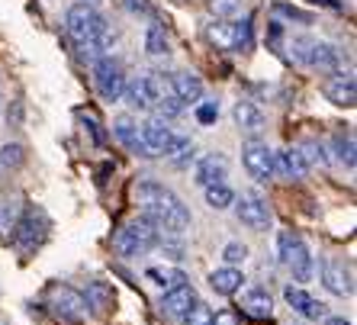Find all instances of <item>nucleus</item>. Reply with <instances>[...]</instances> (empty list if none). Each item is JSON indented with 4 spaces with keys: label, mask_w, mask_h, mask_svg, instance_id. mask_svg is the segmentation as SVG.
Listing matches in <instances>:
<instances>
[{
    "label": "nucleus",
    "mask_w": 357,
    "mask_h": 325,
    "mask_svg": "<svg viewBox=\"0 0 357 325\" xmlns=\"http://www.w3.org/2000/svg\"><path fill=\"white\" fill-rule=\"evenodd\" d=\"M132 203L145 219L158 225L161 232L181 235L190 229V209L183 206V200L174 190H167L165 183L151 181V177H139L132 183Z\"/></svg>",
    "instance_id": "f257e3e1"
},
{
    "label": "nucleus",
    "mask_w": 357,
    "mask_h": 325,
    "mask_svg": "<svg viewBox=\"0 0 357 325\" xmlns=\"http://www.w3.org/2000/svg\"><path fill=\"white\" fill-rule=\"evenodd\" d=\"M158 239H161V229L139 213L135 219L119 225V232L113 235V248L123 258H142V255H149L158 245Z\"/></svg>",
    "instance_id": "f03ea898"
},
{
    "label": "nucleus",
    "mask_w": 357,
    "mask_h": 325,
    "mask_svg": "<svg viewBox=\"0 0 357 325\" xmlns=\"http://www.w3.org/2000/svg\"><path fill=\"white\" fill-rule=\"evenodd\" d=\"M65 26H68V36H71L81 49L100 52L97 42H100V36L107 33V23H103V17H100L91 3H75V7L68 10Z\"/></svg>",
    "instance_id": "7ed1b4c3"
},
{
    "label": "nucleus",
    "mask_w": 357,
    "mask_h": 325,
    "mask_svg": "<svg viewBox=\"0 0 357 325\" xmlns=\"http://www.w3.org/2000/svg\"><path fill=\"white\" fill-rule=\"evenodd\" d=\"M277 251H280L283 267L293 274L296 284H309L316 277V261H312V251L309 245L293 232H280L277 235Z\"/></svg>",
    "instance_id": "20e7f679"
},
{
    "label": "nucleus",
    "mask_w": 357,
    "mask_h": 325,
    "mask_svg": "<svg viewBox=\"0 0 357 325\" xmlns=\"http://www.w3.org/2000/svg\"><path fill=\"white\" fill-rule=\"evenodd\" d=\"M206 39L219 52H248L251 49V20L229 23L225 17H216L206 26Z\"/></svg>",
    "instance_id": "39448f33"
},
{
    "label": "nucleus",
    "mask_w": 357,
    "mask_h": 325,
    "mask_svg": "<svg viewBox=\"0 0 357 325\" xmlns=\"http://www.w3.org/2000/svg\"><path fill=\"white\" fill-rule=\"evenodd\" d=\"M165 93H171V81H165L161 75H155V71H151V75L132 77V84L126 81L123 97L132 103V107H139V109H155Z\"/></svg>",
    "instance_id": "423d86ee"
},
{
    "label": "nucleus",
    "mask_w": 357,
    "mask_h": 325,
    "mask_svg": "<svg viewBox=\"0 0 357 325\" xmlns=\"http://www.w3.org/2000/svg\"><path fill=\"white\" fill-rule=\"evenodd\" d=\"M93 84H97V93L107 103H116L126 91V71L113 55H100L93 61Z\"/></svg>",
    "instance_id": "0eeeda50"
},
{
    "label": "nucleus",
    "mask_w": 357,
    "mask_h": 325,
    "mask_svg": "<svg viewBox=\"0 0 357 325\" xmlns=\"http://www.w3.org/2000/svg\"><path fill=\"white\" fill-rule=\"evenodd\" d=\"M232 206H235L238 222L248 225L251 232H267V229L274 225V213H271L267 200L258 197V193H241V197H235Z\"/></svg>",
    "instance_id": "6e6552de"
},
{
    "label": "nucleus",
    "mask_w": 357,
    "mask_h": 325,
    "mask_svg": "<svg viewBox=\"0 0 357 325\" xmlns=\"http://www.w3.org/2000/svg\"><path fill=\"white\" fill-rule=\"evenodd\" d=\"M45 309H49L52 316L59 319L65 325H75L84 319L87 306H84V296L71 287H52L49 290V300H45Z\"/></svg>",
    "instance_id": "1a4fd4ad"
},
{
    "label": "nucleus",
    "mask_w": 357,
    "mask_h": 325,
    "mask_svg": "<svg viewBox=\"0 0 357 325\" xmlns=\"http://www.w3.org/2000/svg\"><path fill=\"white\" fill-rule=\"evenodd\" d=\"M45 232H49V216L42 213V209H26V213H20L17 225H13V239H17L20 251L23 255H29L33 248H39V242L45 239Z\"/></svg>",
    "instance_id": "9d476101"
},
{
    "label": "nucleus",
    "mask_w": 357,
    "mask_h": 325,
    "mask_svg": "<svg viewBox=\"0 0 357 325\" xmlns=\"http://www.w3.org/2000/svg\"><path fill=\"white\" fill-rule=\"evenodd\" d=\"M293 55L309 68H322V71H338V52L328 42L319 39H293Z\"/></svg>",
    "instance_id": "9b49d317"
},
{
    "label": "nucleus",
    "mask_w": 357,
    "mask_h": 325,
    "mask_svg": "<svg viewBox=\"0 0 357 325\" xmlns=\"http://www.w3.org/2000/svg\"><path fill=\"white\" fill-rule=\"evenodd\" d=\"M241 165L258 183H267L274 177V151L267 149V142H261V139H248L241 145Z\"/></svg>",
    "instance_id": "f8f14e48"
},
{
    "label": "nucleus",
    "mask_w": 357,
    "mask_h": 325,
    "mask_svg": "<svg viewBox=\"0 0 357 325\" xmlns=\"http://www.w3.org/2000/svg\"><path fill=\"white\" fill-rule=\"evenodd\" d=\"M139 129H142V145H145V155H149V158H158V155H165L167 145H171V139H174V129L165 123V116L145 119Z\"/></svg>",
    "instance_id": "ddd939ff"
},
{
    "label": "nucleus",
    "mask_w": 357,
    "mask_h": 325,
    "mask_svg": "<svg viewBox=\"0 0 357 325\" xmlns=\"http://www.w3.org/2000/svg\"><path fill=\"white\" fill-rule=\"evenodd\" d=\"M322 284L335 296H351L354 293V274L351 264H344L341 258H325L322 261Z\"/></svg>",
    "instance_id": "4468645a"
},
{
    "label": "nucleus",
    "mask_w": 357,
    "mask_h": 325,
    "mask_svg": "<svg viewBox=\"0 0 357 325\" xmlns=\"http://www.w3.org/2000/svg\"><path fill=\"white\" fill-rule=\"evenodd\" d=\"M322 93H325V100L335 103V107H354L357 84H354V77H351V75L332 71V75L322 81Z\"/></svg>",
    "instance_id": "2eb2a0df"
},
{
    "label": "nucleus",
    "mask_w": 357,
    "mask_h": 325,
    "mask_svg": "<svg viewBox=\"0 0 357 325\" xmlns=\"http://www.w3.org/2000/svg\"><path fill=\"white\" fill-rule=\"evenodd\" d=\"M283 300L290 303V309L303 319H325L328 316V306H325L322 300H316L309 290H303V287H287V290H283Z\"/></svg>",
    "instance_id": "dca6fc26"
},
{
    "label": "nucleus",
    "mask_w": 357,
    "mask_h": 325,
    "mask_svg": "<svg viewBox=\"0 0 357 325\" xmlns=\"http://www.w3.org/2000/svg\"><path fill=\"white\" fill-rule=\"evenodd\" d=\"M193 303H197V290H193L190 280H187V284H177V287H171V290H165L158 309H161V316H167V319H181Z\"/></svg>",
    "instance_id": "f3484780"
},
{
    "label": "nucleus",
    "mask_w": 357,
    "mask_h": 325,
    "mask_svg": "<svg viewBox=\"0 0 357 325\" xmlns=\"http://www.w3.org/2000/svg\"><path fill=\"white\" fill-rule=\"evenodd\" d=\"M193 177H197L199 187H209V183H222L229 177V158H225L222 151H209L203 158L197 161L193 167Z\"/></svg>",
    "instance_id": "a211bd4d"
},
{
    "label": "nucleus",
    "mask_w": 357,
    "mask_h": 325,
    "mask_svg": "<svg viewBox=\"0 0 357 325\" xmlns=\"http://www.w3.org/2000/svg\"><path fill=\"white\" fill-rule=\"evenodd\" d=\"M274 174L287 177V181H299V177H306L309 174V165L306 158H303V151L296 149H283L274 155Z\"/></svg>",
    "instance_id": "6ab92c4d"
},
{
    "label": "nucleus",
    "mask_w": 357,
    "mask_h": 325,
    "mask_svg": "<svg viewBox=\"0 0 357 325\" xmlns=\"http://www.w3.org/2000/svg\"><path fill=\"white\" fill-rule=\"evenodd\" d=\"M238 309L248 319H271L274 316V300H271V293H267L264 287H255V290H248L245 296H241Z\"/></svg>",
    "instance_id": "aec40b11"
},
{
    "label": "nucleus",
    "mask_w": 357,
    "mask_h": 325,
    "mask_svg": "<svg viewBox=\"0 0 357 325\" xmlns=\"http://www.w3.org/2000/svg\"><path fill=\"white\" fill-rule=\"evenodd\" d=\"M171 81V91L177 93V100L187 107V103H199L203 100V81L190 71H177L174 77H167Z\"/></svg>",
    "instance_id": "412c9836"
},
{
    "label": "nucleus",
    "mask_w": 357,
    "mask_h": 325,
    "mask_svg": "<svg viewBox=\"0 0 357 325\" xmlns=\"http://www.w3.org/2000/svg\"><path fill=\"white\" fill-rule=\"evenodd\" d=\"M241 284H245V274H241V267H219V271H213L209 274V287H213V293H219V296H235V293L241 290Z\"/></svg>",
    "instance_id": "4be33fe9"
},
{
    "label": "nucleus",
    "mask_w": 357,
    "mask_h": 325,
    "mask_svg": "<svg viewBox=\"0 0 357 325\" xmlns=\"http://www.w3.org/2000/svg\"><path fill=\"white\" fill-rule=\"evenodd\" d=\"M113 135H116L119 142L132 151V155L149 158V155H145V145H142V129L132 116H116V123H113Z\"/></svg>",
    "instance_id": "5701e85b"
},
{
    "label": "nucleus",
    "mask_w": 357,
    "mask_h": 325,
    "mask_svg": "<svg viewBox=\"0 0 357 325\" xmlns=\"http://www.w3.org/2000/svg\"><path fill=\"white\" fill-rule=\"evenodd\" d=\"M235 123H238L241 133L258 135L261 129H264V113L258 109V103H251V100H238V103H235Z\"/></svg>",
    "instance_id": "b1692460"
},
{
    "label": "nucleus",
    "mask_w": 357,
    "mask_h": 325,
    "mask_svg": "<svg viewBox=\"0 0 357 325\" xmlns=\"http://www.w3.org/2000/svg\"><path fill=\"white\" fill-rule=\"evenodd\" d=\"M203 197H206V206L209 209H229L235 203V190L229 187V183H209V187H203Z\"/></svg>",
    "instance_id": "393cba45"
},
{
    "label": "nucleus",
    "mask_w": 357,
    "mask_h": 325,
    "mask_svg": "<svg viewBox=\"0 0 357 325\" xmlns=\"http://www.w3.org/2000/svg\"><path fill=\"white\" fill-rule=\"evenodd\" d=\"M84 306L97 309V312L113 309V293H109V287L107 284H91L87 290H84Z\"/></svg>",
    "instance_id": "a878e982"
},
{
    "label": "nucleus",
    "mask_w": 357,
    "mask_h": 325,
    "mask_svg": "<svg viewBox=\"0 0 357 325\" xmlns=\"http://www.w3.org/2000/svg\"><path fill=\"white\" fill-rule=\"evenodd\" d=\"M149 280H155L158 287L171 290L177 284H187V274H183L181 267H149Z\"/></svg>",
    "instance_id": "bb28decb"
},
{
    "label": "nucleus",
    "mask_w": 357,
    "mask_h": 325,
    "mask_svg": "<svg viewBox=\"0 0 357 325\" xmlns=\"http://www.w3.org/2000/svg\"><path fill=\"white\" fill-rule=\"evenodd\" d=\"M145 52L149 55H165L167 52V29L161 23H151L145 33Z\"/></svg>",
    "instance_id": "cd10ccee"
},
{
    "label": "nucleus",
    "mask_w": 357,
    "mask_h": 325,
    "mask_svg": "<svg viewBox=\"0 0 357 325\" xmlns=\"http://www.w3.org/2000/svg\"><path fill=\"white\" fill-rule=\"evenodd\" d=\"M181 322H183V325H213V309H209L206 303L197 300V303H193V306L181 316Z\"/></svg>",
    "instance_id": "c85d7f7f"
},
{
    "label": "nucleus",
    "mask_w": 357,
    "mask_h": 325,
    "mask_svg": "<svg viewBox=\"0 0 357 325\" xmlns=\"http://www.w3.org/2000/svg\"><path fill=\"white\" fill-rule=\"evenodd\" d=\"M335 155H338V161L341 165H348V167H354V135H335Z\"/></svg>",
    "instance_id": "c756f323"
},
{
    "label": "nucleus",
    "mask_w": 357,
    "mask_h": 325,
    "mask_svg": "<svg viewBox=\"0 0 357 325\" xmlns=\"http://www.w3.org/2000/svg\"><path fill=\"white\" fill-rule=\"evenodd\" d=\"M20 219V206L10 200H0V235H10Z\"/></svg>",
    "instance_id": "7c9ffc66"
},
{
    "label": "nucleus",
    "mask_w": 357,
    "mask_h": 325,
    "mask_svg": "<svg viewBox=\"0 0 357 325\" xmlns=\"http://www.w3.org/2000/svg\"><path fill=\"white\" fill-rule=\"evenodd\" d=\"M23 165V145H3L0 149V171H10V167H20Z\"/></svg>",
    "instance_id": "2f4dec72"
},
{
    "label": "nucleus",
    "mask_w": 357,
    "mask_h": 325,
    "mask_svg": "<svg viewBox=\"0 0 357 325\" xmlns=\"http://www.w3.org/2000/svg\"><path fill=\"white\" fill-rule=\"evenodd\" d=\"M222 258L229 267H241L245 264V258H248V245H241V242H229L222 248Z\"/></svg>",
    "instance_id": "473e14b6"
},
{
    "label": "nucleus",
    "mask_w": 357,
    "mask_h": 325,
    "mask_svg": "<svg viewBox=\"0 0 357 325\" xmlns=\"http://www.w3.org/2000/svg\"><path fill=\"white\" fill-rule=\"evenodd\" d=\"M197 119L203 126H213L219 119V103H213V100H206V103H199L197 107Z\"/></svg>",
    "instance_id": "72a5a7b5"
},
{
    "label": "nucleus",
    "mask_w": 357,
    "mask_h": 325,
    "mask_svg": "<svg viewBox=\"0 0 357 325\" xmlns=\"http://www.w3.org/2000/svg\"><path fill=\"white\" fill-rule=\"evenodd\" d=\"M209 10L216 13V17H229L235 7H238V0H206Z\"/></svg>",
    "instance_id": "f704fd0d"
},
{
    "label": "nucleus",
    "mask_w": 357,
    "mask_h": 325,
    "mask_svg": "<svg viewBox=\"0 0 357 325\" xmlns=\"http://www.w3.org/2000/svg\"><path fill=\"white\" fill-rule=\"evenodd\" d=\"M213 325H241V316L235 309H222V312H213Z\"/></svg>",
    "instance_id": "c9c22d12"
},
{
    "label": "nucleus",
    "mask_w": 357,
    "mask_h": 325,
    "mask_svg": "<svg viewBox=\"0 0 357 325\" xmlns=\"http://www.w3.org/2000/svg\"><path fill=\"white\" fill-rule=\"evenodd\" d=\"M325 325H351L348 319H341V316H328L325 319Z\"/></svg>",
    "instance_id": "e433bc0d"
},
{
    "label": "nucleus",
    "mask_w": 357,
    "mask_h": 325,
    "mask_svg": "<svg viewBox=\"0 0 357 325\" xmlns=\"http://www.w3.org/2000/svg\"><path fill=\"white\" fill-rule=\"evenodd\" d=\"M129 7H132V10H145V0H129Z\"/></svg>",
    "instance_id": "4c0bfd02"
},
{
    "label": "nucleus",
    "mask_w": 357,
    "mask_h": 325,
    "mask_svg": "<svg viewBox=\"0 0 357 325\" xmlns=\"http://www.w3.org/2000/svg\"><path fill=\"white\" fill-rule=\"evenodd\" d=\"M319 3H325V7H341L338 0H319Z\"/></svg>",
    "instance_id": "58836bf2"
},
{
    "label": "nucleus",
    "mask_w": 357,
    "mask_h": 325,
    "mask_svg": "<svg viewBox=\"0 0 357 325\" xmlns=\"http://www.w3.org/2000/svg\"><path fill=\"white\" fill-rule=\"evenodd\" d=\"M287 325H293V322H287Z\"/></svg>",
    "instance_id": "ea45409f"
}]
</instances>
